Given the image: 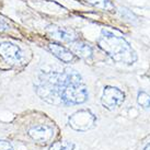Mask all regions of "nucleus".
Segmentation results:
<instances>
[{
  "label": "nucleus",
  "instance_id": "obj_3",
  "mask_svg": "<svg viewBox=\"0 0 150 150\" xmlns=\"http://www.w3.org/2000/svg\"><path fill=\"white\" fill-rule=\"evenodd\" d=\"M96 118L94 114L89 110H79L75 112L68 120V124L74 130L87 132L94 127Z\"/></svg>",
  "mask_w": 150,
  "mask_h": 150
},
{
  "label": "nucleus",
  "instance_id": "obj_8",
  "mask_svg": "<svg viewBox=\"0 0 150 150\" xmlns=\"http://www.w3.org/2000/svg\"><path fill=\"white\" fill-rule=\"evenodd\" d=\"M48 33L53 36L54 38L58 40V41H63V42H76L78 40V34L76 31L72 29H68V28H62V26H50L48 29Z\"/></svg>",
  "mask_w": 150,
  "mask_h": 150
},
{
  "label": "nucleus",
  "instance_id": "obj_6",
  "mask_svg": "<svg viewBox=\"0 0 150 150\" xmlns=\"http://www.w3.org/2000/svg\"><path fill=\"white\" fill-rule=\"evenodd\" d=\"M54 129L52 126L48 125H38L34 126L29 130V136L33 140H35L38 144L45 145L50 142L54 137Z\"/></svg>",
  "mask_w": 150,
  "mask_h": 150
},
{
  "label": "nucleus",
  "instance_id": "obj_10",
  "mask_svg": "<svg viewBox=\"0 0 150 150\" xmlns=\"http://www.w3.org/2000/svg\"><path fill=\"white\" fill-rule=\"evenodd\" d=\"M90 4H92L93 7L102 10H108V11H112L114 9V4L110 1V0H87Z\"/></svg>",
  "mask_w": 150,
  "mask_h": 150
},
{
  "label": "nucleus",
  "instance_id": "obj_1",
  "mask_svg": "<svg viewBox=\"0 0 150 150\" xmlns=\"http://www.w3.org/2000/svg\"><path fill=\"white\" fill-rule=\"evenodd\" d=\"M98 45L116 63L132 65L137 60V54L125 38L103 30Z\"/></svg>",
  "mask_w": 150,
  "mask_h": 150
},
{
  "label": "nucleus",
  "instance_id": "obj_7",
  "mask_svg": "<svg viewBox=\"0 0 150 150\" xmlns=\"http://www.w3.org/2000/svg\"><path fill=\"white\" fill-rule=\"evenodd\" d=\"M48 50L55 57H57L63 63L71 64L77 60V56L75 55V53H72L70 50H68L67 47L60 45L58 43H50Z\"/></svg>",
  "mask_w": 150,
  "mask_h": 150
},
{
  "label": "nucleus",
  "instance_id": "obj_2",
  "mask_svg": "<svg viewBox=\"0 0 150 150\" xmlns=\"http://www.w3.org/2000/svg\"><path fill=\"white\" fill-rule=\"evenodd\" d=\"M88 98H89V92L87 87L82 82L67 84L59 91V101L62 104H82L88 100Z\"/></svg>",
  "mask_w": 150,
  "mask_h": 150
},
{
  "label": "nucleus",
  "instance_id": "obj_11",
  "mask_svg": "<svg viewBox=\"0 0 150 150\" xmlns=\"http://www.w3.org/2000/svg\"><path fill=\"white\" fill-rule=\"evenodd\" d=\"M50 150H75V144L71 142H55L50 147Z\"/></svg>",
  "mask_w": 150,
  "mask_h": 150
},
{
  "label": "nucleus",
  "instance_id": "obj_5",
  "mask_svg": "<svg viewBox=\"0 0 150 150\" xmlns=\"http://www.w3.org/2000/svg\"><path fill=\"white\" fill-rule=\"evenodd\" d=\"M0 56L11 65H20L23 62V53L16 44L4 42L0 44Z\"/></svg>",
  "mask_w": 150,
  "mask_h": 150
},
{
  "label": "nucleus",
  "instance_id": "obj_4",
  "mask_svg": "<svg viewBox=\"0 0 150 150\" xmlns=\"http://www.w3.org/2000/svg\"><path fill=\"white\" fill-rule=\"evenodd\" d=\"M125 100V93L120 90L116 87L108 86L103 90V94L101 98V103L105 108H108L110 111H113L120 105L123 104V102Z\"/></svg>",
  "mask_w": 150,
  "mask_h": 150
},
{
  "label": "nucleus",
  "instance_id": "obj_14",
  "mask_svg": "<svg viewBox=\"0 0 150 150\" xmlns=\"http://www.w3.org/2000/svg\"><path fill=\"white\" fill-rule=\"evenodd\" d=\"M144 150H150V142L148 144V145H147L146 147H145V149H144Z\"/></svg>",
  "mask_w": 150,
  "mask_h": 150
},
{
  "label": "nucleus",
  "instance_id": "obj_12",
  "mask_svg": "<svg viewBox=\"0 0 150 150\" xmlns=\"http://www.w3.org/2000/svg\"><path fill=\"white\" fill-rule=\"evenodd\" d=\"M137 102L144 108H150V94L145 91H139L137 96Z\"/></svg>",
  "mask_w": 150,
  "mask_h": 150
},
{
  "label": "nucleus",
  "instance_id": "obj_13",
  "mask_svg": "<svg viewBox=\"0 0 150 150\" xmlns=\"http://www.w3.org/2000/svg\"><path fill=\"white\" fill-rule=\"evenodd\" d=\"M0 150H14L12 145L7 140H0Z\"/></svg>",
  "mask_w": 150,
  "mask_h": 150
},
{
  "label": "nucleus",
  "instance_id": "obj_9",
  "mask_svg": "<svg viewBox=\"0 0 150 150\" xmlns=\"http://www.w3.org/2000/svg\"><path fill=\"white\" fill-rule=\"evenodd\" d=\"M74 50H75L76 56H79L83 59H90L92 57L93 50L90 46V44L83 42H77L74 45Z\"/></svg>",
  "mask_w": 150,
  "mask_h": 150
}]
</instances>
